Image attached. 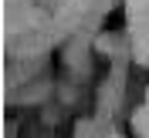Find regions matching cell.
<instances>
[{
    "instance_id": "obj_1",
    "label": "cell",
    "mask_w": 149,
    "mask_h": 138,
    "mask_svg": "<svg viewBox=\"0 0 149 138\" xmlns=\"http://www.w3.org/2000/svg\"><path fill=\"white\" fill-rule=\"evenodd\" d=\"M132 128H136V135H139V138H149V104L136 111V118H132Z\"/></svg>"
},
{
    "instance_id": "obj_2",
    "label": "cell",
    "mask_w": 149,
    "mask_h": 138,
    "mask_svg": "<svg viewBox=\"0 0 149 138\" xmlns=\"http://www.w3.org/2000/svg\"><path fill=\"white\" fill-rule=\"evenodd\" d=\"M146 104H149V88H146Z\"/></svg>"
},
{
    "instance_id": "obj_3",
    "label": "cell",
    "mask_w": 149,
    "mask_h": 138,
    "mask_svg": "<svg viewBox=\"0 0 149 138\" xmlns=\"http://www.w3.org/2000/svg\"><path fill=\"white\" fill-rule=\"evenodd\" d=\"M109 138H125V135H109Z\"/></svg>"
}]
</instances>
